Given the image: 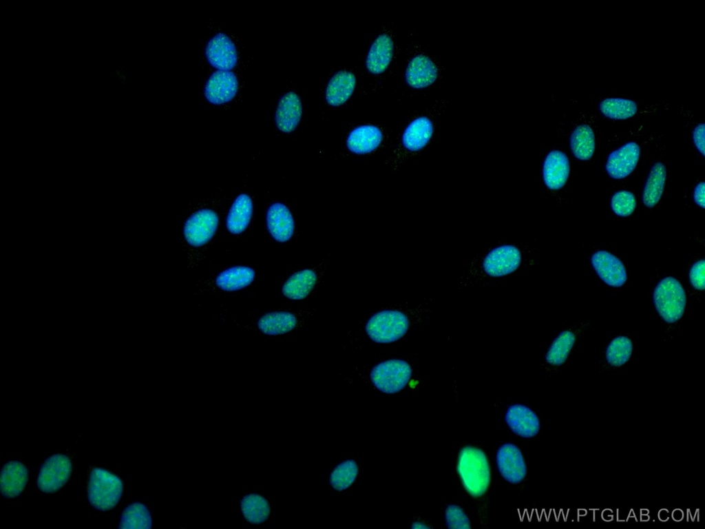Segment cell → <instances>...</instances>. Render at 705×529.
Segmentation results:
<instances>
[{
    "instance_id": "30bf717a",
    "label": "cell",
    "mask_w": 705,
    "mask_h": 529,
    "mask_svg": "<svg viewBox=\"0 0 705 529\" xmlns=\"http://www.w3.org/2000/svg\"><path fill=\"white\" fill-rule=\"evenodd\" d=\"M71 473L72 463L68 457L63 454L52 455L41 466L38 487L44 492H54L67 482Z\"/></svg>"
},
{
    "instance_id": "d6a6232c",
    "label": "cell",
    "mask_w": 705,
    "mask_h": 529,
    "mask_svg": "<svg viewBox=\"0 0 705 529\" xmlns=\"http://www.w3.org/2000/svg\"><path fill=\"white\" fill-rule=\"evenodd\" d=\"M358 473L357 462L353 459H346L337 464L332 470L329 483L335 490H344L355 482Z\"/></svg>"
},
{
    "instance_id": "cb8c5ba5",
    "label": "cell",
    "mask_w": 705,
    "mask_h": 529,
    "mask_svg": "<svg viewBox=\"0 0 705 529\" xmlns=\"http://www.w3.org/2000/svg\"><path fill=\"white\" fill-rule=\"evenodd\" d=\"M355 85L356 78L352 72L346 70L336 72L327 84L326 101L331 106L344 104L351 96Z\"/></svg>"
},
{
    "instance_id": "277c9868",
    "label": "cell",
    "mask_w": 705,
    "mask_h": 529,
    "mask_svg": "<svg viewBox=\"0 0 705 529\" xmlns=\"http://www.w3.org/2000/svg\"><path fill=\"white\" fill-rule=\"evenodd\" d=\"M457 473L462 484L472 497L483 496L489 488L491 470L485 453L480 448L466 446L459 452Z\"/></svg>"
},
{
    "instance_id": "60d3db41",
    "label": "cell",
    "mask_w": 705,
    "mask_h": 529,
    "mask_svg": "<svg viewBox=\"0 0 705 529\" xmlns=\"http://www.w3.org/2000/svg\"><path fill=\"white\" fill-rule=\"evenodd\" d=\"M411 528H413V529H429V528H431V526H430L429 525L426 524L425 523H424L423 521H414V522H413L412 523Z\"/></svg>"
},
{
    "instance_id": "b9f144b4",
    "label": "cell",
    "mask_w": 705,
    "mask_h": 529,
    "mask_svg": "<svg viewBox=\"0 0 705 529\" xmlns=\"http://www.w3.org/2000/svg\"><path fill=\"white\" fill-rule=\"evenodd\" d=\"M672 517L676 521H681L684 517V513L680 509H675L673 511Z\"/></svg>"
},
{
    "instance_id": "2e32d148",
    "label": "cell",
    "mask_w": 705,
    "mask_h": 529,
    "mask_svg": "<svg viewBox=\"0 0 705 529\" xmlns=\"http://www.w3.org/2000/svg\"><path fill=\"white\" fill-rule=\"evenodd\" d=\"M238 89L236 76L229 71L218 70L207 80L204 95L211 103L220 105L231 101Z\"/></svg>"
},
{
    "instance_id": "7402d4cb",
    "label": "cell",
    "mask_w": 705,
    "mask_h": 529,
    "mask_svg": "<svg viewBox=\"0 0 705 529\" xmlns=\"http://www.w3.org/2000/svg\"><path fill=\"white\" fill-rule=\"evenodd\" d=\"M433 132V124L429 118L417 117L404 129L401 139L402 147L409 152H419L430 142Z\"/></svg>"
},
{
    "instance_id": "d590c367",
    "label": "cell",
    "mask_w": 705,
    "mask_h": 529,
    "mask_svg": "<svg viewBox=\"0 0 705 529\" xmlns=\"http://www.w3.org/2000/svg\"><path fill=\"white\" fill-rule=\"evenodd\" d=\"M613 212L620 217H627L632 214L636 207L634 195L627 190H620L613 194L611 199Z\"/></svg>"
},
{
    "instance_id": "ac0fdd59",
    "label": "cell",
    "mask_w": 705,
    "mask_h": 529,
    "mask_svg": "<svg viewBox=\"0 0 705 529\" xmlns=\"http://www.w3.org/2000/svg\"><path fill=\"white\" fill-rule=\"evenodd\" d=\"M570 167L567 155L558 150L550 151L543 164V178L546 187L551 190H558L566 184Z\"/></svg>"
},
{
    "instance_id": "74e56055",
    "label": "cell",
    "mask_w": 705,
    "mask_h": 529,
    "mask_svg": "<svg viewBox=\"0 0 705 529\" xmlns=\"http://www.w3.org/2000/svg\"><path fill=\"white\" fill-rule=\"evenodd\" d=\"M704 260L695 262L691 267L689 279L692 286L697 290L704 289Z\"/></svg>"
},
{
    "instance_id": "9a60e30c",
    "label": "cell",
    "mask_w": 705,
    "mask_h": 529,
    "mask_svg": "<svg viewBox=\"0 0 705 529\" xmlns=\"http://www.w3.org/2000/svg\"><path fill=\"white\" fill-rule=\"evenodd\" d=\"M505 421L514 434L523 438L535 437L540 428L539 418L535 412L521 404H514L507 408Z\"/></svg>"
},
{
    "instance_id": "8992f818",
    "label": "cell",
    "mask_w": 705,
    "mask_h": 529,
    "mask_svg": "<svg viewBox=\"0 0 705 529\" xmlns=\"http://www.w3.org/2000/svg\"><path fill=\"white\" fill-rule=\"evenodd\" d=\"M123 483L109 471L94 468L90 473L87 495L90 504L96 509L105 511L113 508L120 500Z\"/></svg>"
},
{
    "instance_id": "d4e9b609",
    "label": "cell",
    "mask_w": 705,
    "mask_h": 529,
    "mask_svg": "<svg viewBox=\"0 0 705 529\" xmlns=\"http://www.w3.org/2000/svg\"><path fill=\"white\" fill-rule=\"evenodd\" d=\"M28 477V472L24 464L18 461L6 464L1 474V490L8 498L18 496L23 490Z\"/></svg>"
},
{
    "instance_id": "f1b7e54d",
    "label": "cell",
    "mask_w": 705,
    "mask_h": 529,
    "mask_svg": "<svg viewBox=\"0 0 705 529\" xmlns=\"http://www.w3.org/2000/svg\"><path fill=\"white\" fill-rule=\"evenodd\" d=\"M569 147L573 155L578 160H589L595 150L596 142L593 129L585 124L579 125L571 132Z\"/></svg>"
},
{
    "instance_id": "4fadbf2b",
    "label": "cell",
    "mask_w": 705,
    "mask_h": 529,
    "mask_svg": "<svg viewBox=\"0 0 705 529\" xmlns=\"http://www.w3.org/2000/svg\"><path fill=\"white\" fill-rule=\"evenodd\" d=\"M591 262L598 276L609 286L619 287L626 282L627 275L625 267L611 253L604 250L598 251L592 254Z\"/></svg>"
},
{
    "instance_id": "4316f807",
    "label": "cell",
    "mask_w": 705,
    "mask_h": 529,
    "mask_svg": "<svg viewBox=\"0 0 705 529\" xmlns=\"http://www.w3.org/2000/svg\"><path fill=\"white\" fill-rule=\"evenodd\" d=\"M253 214V202L246 194L238 195L228 212L226 226L229 232L239 234L248 227Z\"/></svg>"
},
{
    "instance_id": "7a4b0ae2",
    "label": "cell",
    "mask_w": 705,
    "mask_h": 529,
    "mask_svg": "<svg viewBox=\"0 0 705 529\" xmlns=\"http://www.w3.org/2000/svg\"><path fill=\"white\" fill-rule=\"evenodd\" d=\"M522 262V252L518 247L512 244L496 246L472 262L459 280L458 288L511 275L520 268Z\"/></svg>"
},
{
    "instance_id": "836d02e7",
    "label": "cell",
    "mask_w": 705,
    "mask_h": 529,
    "mask_svg": "<svg viewBox=\"0 0 705 529\" xmlns=\"http://www.w3.org/2000/svg\"><path fill=\"white\" fill-rule=\"evenodd\" d=\"M152 519L147 508L135 502L127 507L121 516L120 528H150Z\"/></svg>"
},
{
    "instance_id": "ffe728a7",
    "label": "cell",
    "mask_w": 705,
    "mask_h": 529,
    "mask_svg": "<svg viewBox=\"0 0 705 529\" xmlns=\"http://www.w3.org/2000/svg\"><path fill=\"white\" fill-rule=\"evenodd\" d=\"M302 115V104L294 92L284 94L280 99L275 116L277 127L284 133H291L297 127Z\"/></svg>"
},
{
    "instance_id": "ee69618b",
    "label": "cell",
    "mask_w": 705,
    "mask_h": 529,
    "mask_svg": "<svg viewBox=\"0 0 705 529\" xmlns=\"http://www.w3.org/2000/svg\"><path fill=\"white\" fill-rule=\"evenodd\" d=\"M605 511L607 512V515L604 512H602V517H603V519L607 520V521L611 520L613 519L612 511H611V512L609 510H605Z\"/></svg>"
},
{
    "instance_id": "9c48e42d",
    "label": "cell",
    "mask_w": 705,
    "mask_h": 529,
    "mask_svg": "<svg viewBox=\"0 0 705 529\" xmlns=\"http://www.w3.org/2000/svg\"><path fill=\"white\" fill-rule=\"evenodd\" d=\"M218 225V216L214 211L200 209L187 218L184 225L183 234L189 245L200 247L212 238Z\"/></svg>"
},
{
    "instance_id": "484cf974",
    "label": "cell",
    "mask_w": 705,
    "mask_h": 529,
    "mask_svg": "<svg viewBox=\"0 0 705 529\" xmlns=\"http://www.w3.org/2000/svg\"><path fill=\"white\" fill-rule=\"evenodd\" d=\"M255 277V272L251 267L234 266L221 271L215 279V285L222 291H236L249 286Z\"/></svg>"
},
{
    "instance_id": "3957f363",
    "label": "cell",
    "mask_w": 705,
    "mask_h": 529,
    "mask_svg": "<svg viewBox=\"0 0 705 529\" xmlns=\"http://www.w3.org/2000/svg\"><path fill=\"white\" fill-rule=\"evenodd\" d=\"M368 375L370 382L377 391L386 394H395L408 385L413 375V367L406 357L386 355L370 364Z\"/></svg>"
},
{
    "instance_id": "e575fe53",
    "label": "cell",
    "mask_w": 705,
    "mask_h": 529,
    "mask_svg": "<svg viewBox=\"0 0 705 529\" xmlns=\"http://www.w3.org/2000/svg\"><path fill=\"white\" fill-rule=\"evenodd\" d=\"M632 351L631 339L624 335H619L609 343L606 351V360L611 366L620 367L629 361Z\"/></svg>"
},
{
    "instance_id": "8fae6325",
    "label": "cell",
    "mask_w": 705,
    "mask_h": 529,
    "mask_svg": "<svg viewBox=\"0 0 705 529\" xmlns=\"http://www.w3.org/2000/svg\"><path fill=\"white\" fill-rule=\"evenodd\" d=\"M497 468L507 482L517 484L524 480L527 466L521 450L515 444L506 443L499 447L496 455Z\"/></svg>"
},
{
    "instance_id": "1f68e13d",
    "label": "cell",
    "mask_w": 705,
    "mask_h": 529,
    "mask_svg": "<svg viewBox=\"0 0 705 529\" xmlns=\"http://www.w3.org/2000/svg\"><path fill=\"white\" fill-rule=\"evenodd\" d=\"M240 506L246 519L253 523L264 522L270 514L269 502L260 495L249 494L244 496Z\"/></svg>"
},
{
    "instance_id": "ba28073f",
    "label": "cell",
    "mask_w": 705,
    "mask_h": 529,
    "mask_svg": "<svg viewBox=\"0 0 705 529\" xmlns=\"http://www.w3.org/2000/svg\"><path fill=\"white\" fill-rule=\"evenodd\" d=\"M323 271L321 267H308L294 271L283 282L282 295L295 302L311 299L317 291Z\"/></svg>"
},
{
    "instance_id": "d6986e66",
    "label": "cell",
    "mask_w": 705,
    "mask_h": 529,
    "mask_svg": "<svg viewBox=\"0 0 705 529\" xmlns=\"http://www.w3.org/2000/svg\"><path fill=\"white\" fill-rule=\"evenodd\" d=\"M381 129L373 125H362L352 129L347 136L346 146L352 154L364 155L376 150L381 144Z\"/></svg>"
},
{
    "instance_id": "7bdbcfd3",
    "label": "cell",
    "mask_w": 705,
    "mask_h": 529,
    "mask_svg": "<svg viewBox=\"0 0 705 529\" xmlns=\"http://www.w3.org/2000/svg\"><path fill=\"white\" fill-rule=\"evenodd\" d=\"M669 511L666 509H662L658 512V517L660 520L665 521L669 519Z\"/></svg>"
},
{
    "instance_id": "5bb4252c",
    "label": "cell",
    "mask_w": 705,
    "mask_h": 529,
    "mask_svg": "<svg viewBox=\"0 0 705 529\" xmlns=\"http://www.w3.org/2000/svg\"><path fill=\"white\" fill-rule=\"evenodd\" d=\"M205 54L210 64L222 71L233 69L238 62L235 45L224 33H218L209 40Z\"/></svg>"
},
{
    "instance_id": "6da1fadb",
    "label": "cell",
    "mask_w": 705,
    "mask_h": 529,
    "mask_svg": "<svg viewBox=\"0 0 705 529\" xmlns=\"http://www.w3.org/2000/svg\"><path fill=\"white\" fill-rule=\"evenodd\" d=\"M430 314L428 302L397 303L374 309L348 331L344 347L357 349L366 346L399 342L421 324Z\"/></svg>"
},
{
    "instance_id": "f546056e",
    "label": "cell",
    "mask_w": 705,
    "mask_h": 529,
    "mask_svg": "<svg viewBox=\"0 0 705 529\" xmlns=\"http://www.w3.org/2000/svg\"><path fill=\"white\" fill-rule=\"evenodd\" d=\"M576 335L571 330L561 331L549 345L545 355V362L551 367L562 365L574 346Z\"/></svg>"
},
{
    "instance_id": "7c38bea8",
    "label": "cell",
    "mask_w": 705,
    "mask_h": 529,
    "mask_svg": "<svg viewBox=\"0 0 705 529\" xmlns=\"http://www.w3.org/2000/svg\"><path fill=\"white\" fill-rule=\"evenodd\" d=\"M640 156V147L635 142H628L611 152L607 157L605 169L609 177L620 180L635 169Z\"/></svg>"
},
{
    "instance_id": "4dcf8cb0",
    "label": "cell",
    "mask_w": 705,
    "mask_h": 529,
    "mask_svg": "<svg viewBox=\"0 0 705 529\" xmlns=\"http://www.w3.org/2000/svg\"><path fill=\"white\" fill-rule=\"evenodd\" d=\"M598 108L604 116L615 120L631 118L638 112L637 104L633 101L622 98H604L599 103Z\"/></svg>"
},
{
    "instance_id": "ab89813d",
    "label": "cell",
    "mask_w": 705,
    "mask_h": 529,
    "mask_svg": "<svg viewBox=\"0 0 705 529\" xmlns=\"http://www.w3.org/2000/svg\"><path fill=\"white\" fill-rule=\"evenodd\" d=\"M704 183L700 182L697 184L693 191V200L696 205L704 209Z\"/></svg>"
},
{
    "instance_id": "f35d334b",
    "label": "cell",
    "mask_w": 705,
    "mask_h": 529,
    "mask_svg": "<svg viewBox=\"0 0 705 529\" xmlns=\"http://www.w3.org/2000/svg\"><path fill=\"white\" fill-rule=\"evenodd\" d=\"M692 136L695 146L701 154L704 156V124L703 123L695 126Z\"/></svg>"
},
{
    "instance_id": "8d00e7d4",
    "label": "cell",
    "mask_w": 705,
    "mask_h": 529,
    "mask_svg": "<svg viewBox=\"0 0 705 529\" xmlns=\"http://www.w3.org/2000/svg\"><path fill=\"white\" fill-rule=\"evenodd\" d=\"M444 517L448 528L470 529L472 527L469 517L459 506H448L445 510Z\"/></svg>"
},
{
    "instance_id": "603a6c76",
    "label": "cell",
    "mask_w": 705,
    "mask_h": 529,
    "mask_svg": "<svg viewBox=\"0 0 705 529\" xmlns=\"http://www.w3.org/2000/svg\"><path fill=\"white\" fill-rule=\"evenodd\" d=\"M394 51V43L391 37L381 34L371 44L366 60V66L369 72L379 74L383 72L390 63Z\"/></svg>"
},
{
    "instance_id": "83f0119b",
    "label": "cell",
    "mask_w": 705,
    "mask_h": 529,
    "mask_svg": "<svg viewBox=\"0 0 705 529\" xmlns=\"http://www.w3.org/2000/svg\"><path fill=\"white\" fill-rule=\"evenodd\" d=\"M666 178V169L662 162H656L651 167L646 179L642 200L647 208L654 207L661 198Z\"/></svg>"
},
{
    "instance_id": "52a82bcc",
    "label": "cell",
    "mask_w": 705,
    "mask_h": 529,
    "mask_svg": "<svg viewBox=\"0 0 705 529\" xmlns=\"http://www.w3.org/2000/svg\"><path fill=\"white\" fill-rule=\"evenodd\" d=\"M653 303L664 321L677 322L682 317L686 307V294L681 283L672 276L662 279L654 289Z\"/></svg>"
},
{
    "instance_id": "44dd1931",
    "label": "cell",
    "mask_w": 705,
    "mask_h": 529,
    "mask_svg": "<svg viewBox=\"0 0 705 529\" xmlns=\"http://www.w3.org/2000/svg\"><path fill=\"white\" fill-rule=\"evenodd\" d=\"M438 76V69L430 57L424 54L414 56L408 63L405 74L407 84L415 89L432 84Z\"/></svg>"
},
{
    "instance_id": "5b68a950",
    "label": "cell",
    "mask_w": 705,
    "mask_h": 529,
    "mask_svg": "<svg viewBox=\"0 0 705 529\" xmlns=\"http://www.w3.org/2000/svg\"><path fill=\"white\" fill-rule=\"evenodd\" d=\"M317 312V309L308 307L269 311L257 318L256 326L266 335H283L306 325Z\"/></svg>"
},
{
    "instance_id": "e0dca14e",
    "label": "cell",
    "mask_w": 705,
    "mask_h": 529,
    "mask_svg": "<svg viewBox=\"0 0 705 529\" xmlns=\"http://www.w3.org/2000/svg\"><path fill=\"white\" fill-rule=\"evenodd\" d=\"M267 229L272 238L279 242H286L293 236L295 222L290 209L282 203H274L266 214Z\"/></svg>"
}]
</instances>
